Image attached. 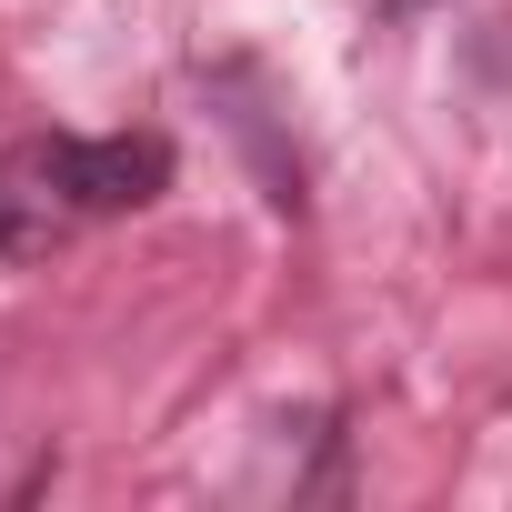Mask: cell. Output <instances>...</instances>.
<instances>
[{
  "label": "cell",
  "instance_id": "3",
  "mask_svg": "<svg viewBox=\"0 0 512 512\" xmlns=\"http://www.w3.org/2000/svg\"><path fill=\"white\" fill-rule=\"evenodd\" d=\"M382 11H392V21H402V11H422V0H382Z\"/></svg>",
  "mask_w": 512,
  "mask_h": 512
},
{
  "label": "cell",
  "instance_id": "1",
  "mask_svg": "<svg viewBox=\"0 0 512 512\" xmlns=\"http://www.w3.org/2000/svg\"><path fill=\"white\" fill-rule=\"evenodd\" d=\"M31 201H51V211H81V221H111V211H141V201H161L171 191V141L161 131H121V141H41L31 151Z\"/></svg>",
  "mask_w": 512,
  "mask_h": 512
},
{
  "label": "cell",
  "instance_id": "2",
  "mask_svg": "<svg viewBox=\"0 0 512 512\" xmlns=\"http://www.w3.org/2000/svg\"><path fill=\"white\" fill-rule=\"evenodd\" d=\"M21 231H31V191H0V251H11Z\"/></svg>",
  "mask_w": 512,
  "mask_h": 512
}]
</instances>
